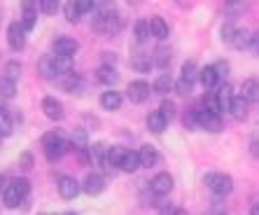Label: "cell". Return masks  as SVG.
<instances>
[{"mask_svg":"<svg viewBox=\"0 0 259 215\" xmlns=\"http://www.w3.org/2000/svg\"><path fill=\"white\" fill-rule=\"evenodd\" d=\"M30 183L26 178H14L10 180V185L3 187V203L7 208H17L19 203H24L28 199Z\"/></svg>","mask_w":259,"mask_h":215,"instance_id":"obj_1","label":"cell"},{"mask_svg":"<svg viewBox=\"0 0 259 215\" xmlns=\"http://www.w3.org/2000/svg\"><path fill=\"white\" fill-rule=\"evenodd\" d=\"M42 150H45V157H47L49 161H56V159H61V157L66 155V152H70L72 145L68 143L61 133L49 131V133L42 136Z\"/></svg>","mask_w":259,"mask_h":215,"instance_id":"obj_2","label":"cell"},{"mask_svg":"<svg viewBox=\"0 0 259 215\" xmlns=\"http://www.w3.org/2000/svg\"><path fill=\"white\" fill-rule=\"evenodd\" d=\"M203 183L212 194H217V197H227V194L234 192V180H231V175H227V173H205Z\"/></svg>","mask_w":259,"mask_h":215,"instance_id":"obj_3","label":"cell"},{"mask_svg":"<svg viewBox=\"0 0 259 215\" xmlns=\"http://www.w3.org/2000/svg\"><path fill=\"white\" fill-rule=\"evenodd\" d=\"M196 117H199V129H205L210 133H220L224 129L222 117L210 113V110H196Z\"/></svg>","mask_w":259,"mask_h":215,"instance_id":"obj_4","label":"cell"},{"mask_svg":"<svg viewBox=\"0 0 259 215\" xmlns=\"http://www.w3.org/2000/svg\"><path fill=\"white\" fill-rule=\"evenodd\" d=\"M126 96L131 103H145L147 98H150V84L145 82V80H133V82H128L126 87Z\"/></svg>","mask_w":259,"mask_h":215,"instance_id":"obj_5","label":"cell"},{"mask_svg":"<svg viewBox=\"0 0 259 215\" xmlns=\"http://www.w3.org/2000/svg\"><path fill=\"white\" fill-rule=\"evenodd\" d=\"M56 187H59L61 199H66V201L75 199L79 192H82V185H79V183L72 178V175H59V183H56Z\"/></svg>","mask_w":259,"mask_h":215,"instance_id":"obj_6","label":"cell"},{"mask_svg":"<svg viewBox=\"0 0 259 215\" xmlns=\"http://www.w3.org/2000/svg\"><path fill=\"white\" fill-rule=\"evenodd\" d=\"M77 49H79V42L75 40V38H70V35H61V38H56L54 40L56 56H68V59H72V56L77 54Z\"/></svg>","mask_w":259,"mask_h":215,"instance_id":"obj_7","label":"cell"},{"mask_svg":"<svg viewBox=\"0 0 259 215\" xmlns=\"http://www.w3.org/2000/svg\"><path fill=\"white\" fill-rule=\"evenodd\" d=\"M170 190H173V178L168 173H157L150 180V192L154 197H166Z\"/></svg>","mask_w":259,"mask_h":215,"instance_id":"obj_8","label":"cell"},{"mask_svg":"<svg viewBox=\"0 0 259 215\" xmlns=\"http://www.w3.org/2000/svg\"><path fill=\"white\" fill-rule=\"evenodd\" d=\"M7 45H10L14 52H19V49L26 47V30L21 28L19 21L10 24V28H7Z\"/></svg>","mask_w":259,"mask_h":215,"instance_id":"obj_9","label":"cell"},{"mask_svg":"<svg viewBox=\"0 0 259 215\" xmlns=\"http://www.w3.org/2000/svg\"><path fill=\"white\" fill-rule=\"evenodd\" d=\"M42 113L47 115L49 120L54 122H61L63 117H66V110H63V103L56 101L54 96H47V98H42Z\"/></svg>","mask_w":259,"mask_h":215,"instance_id":"obj_10","label":"cell"},{"mask_svg":"<svg viewBox=\"0 0 259 215\" xmlns=\"http://www.w3.org/2000/svg\"><path fill=\"white\" fill-rule=\"evenodd\" d=\"M105 190V178L101 173H87L84 183H82V192H87L89 197H98Z\"/></svg>","mask_w":259,"mask_h":215,"instance_id":"obj_11","label":"cell"},{"mask_svg":"<svg viewBox=\"0 0 259 215\" xmlns=\"http://www.w3.org/2000/svg\"><path fill=\"white\" fill-rule=\"evenodd\" d=\"M215 101H217V108H220V113H229L231 108V101H234V89H231V84H220V89L215 91Z\"/></svg>","mask_w":259,"mask_h":215,"instance_id":"obj_12","label":"cell"},{"mask_svg":"<svg viewBox=\"0 0 259 215\" xmlns=\"http://www.w3.org/2000/svg\"><path fill=\"white\" fill-rule=\"evenodd\" d=\"M243 101L250 105V103H259V80L250 78L241 84V94H238Z\"/></svg>","mask_w":259,"mask_h":215,"instance_id":"obj_13","label":"cell"},{"mask_svg":"<svg viewBox=\"0 0 259 215\" xmlns=\"http://www.w3.org/2000/svg\"><path fill=\"white\" fill-rule=\"evenodd\" d=\"M21 7H24V14H21V21H19V24L28 33V30H33L37 24V5L35 3H24Z\"/></svg>","mask_w":259,"mask_h":215,"instance_id":"obj_14","label":"cell"},{"mask_svg":"<svg viewBox=\"0 0 259 215\" xmlns=\"http://www.w3.org/2000/svg\"><path fill=\"white\" fill-rule=\"evenodd\" d=\"M138 159H140V168H150V166H154L159 161V152H157V148H152V145H143V148L138 150Z\"/></svg>","mask_w":259,"mask_h":215,"instance_id":"obj_15","label":"cell"},{"mask_svg":"<svg viewBox=\"0 0 259 215\" xmlns=\"http://www.w3.org/2000/svg\"><path fill=\"white\" fill-rule=\"evenodd\" d=\"M173 89H175V82H173V78H170L168 73H161V75L154 80V84H152V91L159 94V96H166L168 91H173Z\"/></svg>","mask_w":259,"mask_h":215,"instance_id":"obj_16","label":"cell"},{"mask_svg":"<svg viewBox=\"0 0 259 215\" xmlns=\"http://www.w3.org/2000/svg\"><path fill=\"white\" fill-rule=\"evenodd\" d=\"M150 33L154 38H157V40H166V38H168V24H166V19L163 17H152L150 19Z\"/></svg>","mask_w":259,"mask_h":215,"instance_id":"obj_17","label":"cell"},{"mask_svg":"<svg viewBox=\"0 0 259 215\" xmlns=\"http://www.w3.org/2000/svg\"><path fill=\"white\" fill-rule=\"evenodd\" d=\"M138 168H140L138 152H136V150H126V155H124V159H121V164H119V171H124V173H136Z\"/></svg>","mask_w":259,"mask_h":215,"instance_id":"obj_18","label":"cell"},{"mask_svg":"<svg viewBox=\"0 0 259 215\" xmlns=\"http://www.w3.org/2000/svg\"><path fill=\"white\" fill-rule=\"evenodd\" d=\"M52 66H54V75H63V78H68L72 73V59H68V56H52Z\"/></svg>","mask_w":259,"mask_h":215,"instance_id":"obj_19","label":"cell"},{"mask_svg":"<svg viewBox=\"0 0 259 215\" xmlns=\"http://www.w3.org/2000/svg\"><path fill=\"white\" fill-rule=\"evenodd\" d=\"M101 105L105 108V110H119V108H121V94H119V91H115V89L103 91Z\"/></svg>","mask_w":259,"mask_h":215,"instance_id":"obj_20","label":"cell"},{"mask_svg":"<svg viewBox=\"0 0 259 215\" xmlns=\"http://www.w3.org/2000/svg\"><path fill=\"white\" fill-rule=\"evenodd\" d=\"M96 80L103 82V84H108V87H112V84L119 80V73H117L112 66H101L96 70Z\"/></svg>","mask_w":259,"mask_h":215,"instance_id":"obj_21","label":"cell"},{"mask_svg":"<svg viewBox=\"0 0 259 215\" xmlns=\"http://www.w3.org/2000/svg\"><path fill=\"white\" fill-rule=\"evenodd\" d=\"M199 82L203 84L205 89H212V87H217L220 84V80H217V73L212 66H205L199 70Z\"/></svg>","mask_w":259,"mask_h":215,"instance_id":"obj_22","label":"cell"},{"mask_svg":"<svg viewBox=\"0 0 259 215\" xmlns=\"http://www.w3.org/2000/svg\"><path fill=\"white\" fill-rule=\"evenodd\" d=\"M231 117H234L236 122H243L247 117V103L243 101L241 96H234V101H231V108H229Z\"/></svg>","mask_w":259,"mask_h":215,"instance_id":"obj_23","label":"cell"},{"mask_svg":"<svg viewBox=\"0 0 259 215\" xmlns=\"http://www.w3.org/2000/svg\"><path fill=\"white\" fill-rule=\"evenodd\" d=\"M166 126H168V122L163 120V115L159 113V110H154V113L147 115V129H150L152 133H161Z\"/></svg>","mask_w":259,"mask_h":215,"instance_id":"obj_24","label":"cell"},{"mask_svg":"<svg viewBox=\"0 0 259 215\" xmlns=\"http://www.w3.org/2000/svg\"><path fill=\"white\" fill-rule=\"evenodd\" d=\"M199 70L201 68H196V63H194V61H185V63H182V78L180 80H185V82H189V84H194L196 82V80H199Z\"/></svg>","mask_w":259,"mask_h":215,"instance_id":"obj_25","label":"cell"},{"mask_svg":"<svg viewBox=\"0 0 259 215\" xmlns=\"http://www.w3.org/2000/svg\"><path fill=\"white\" fill-rule=\"evenodd\" d=\"M250 40H252V33L247 28H238L234 40H231V45H234L236 49H245V47H250Z\"/></svg>","mask_w":259,"mask_h":215,"instance_id":"obj_26","label":"cell"},{"mask_svg":"<svg viewBox=\"0 0 259 215\" xmlns=\"http://www.w3.org/2000/svg\"><path fill=\"white\" fill-rule=\"evenodd\" d=\"M14 129L12 124V117H10V110L0 105V136H10Z\"/></svg>","mask_w":259,"mask_h":215,"instance_id":"obj_27","label":"cell"},{"mask_svg":"<svg viewBox=\"0 0 259 215\" xmlns=\"http://www.w3.org/2000/svg\"><path fill=\"white\" fill-rule=\"evenodd\" d=\"M37 73H40V78H45V80L56 78L54 66H52V56H42V59L37 61Z\"/></svg>","mask_w":259,"mask_h":215,"instance_id":"obj_28","label":"cell"},{"mask_svg":"<svg viewBox=\"0 0 259 215\" xmlns=\"http://www.w3.org/2000/svg\"><path fill=\"white\" fill-rule=\"evenodd\" d=\"M170 63V52L166 47H159L157 52H154V56H152V66H157V68H166Z\"/></svg>","mask_w":259,"mask_h":215,"instance_id":"obj_29","label":"cell"},{"mask_svg":"<svg viewBox=\"0 0 259 215\" xmlns=\"http://www.w3.org/2000/svg\"><path fill=\"white\" fill-rule=\"evenodd\" d=\"M124 155H126V150L119 148V145H112V148H108V155H105V159H108L115 168H119V164H121V159H124Z\"/></svg>","mask_w":259,"mask_h":215,"instance_id":"obj_30","label":"cell"},{"mask_svg":"<svg viewBox=\"0 0 259 215\" xmlns=\"http://www.w3.org/2000/svg\"><path fill=\"white\" fill-rule=\"evenodd\" d=\"M70 145H72V150H89V138H87L84 129H75Z\"/></svg>","mask_w":259,"mask_h":215,"instance_id":"obj_31","label":"cell"},{"mask_svg":"<svg viewBox=\"0 0 259 215\" xmlns=\"http://www.w3.org/2000/svg\"><path fill=\"white\" fill-rule=\"evenodd\" d=\"M14 94H17V82L0 75V96L3 98H14Z\"/></svg>","mask_w":259,"mask_h":215,"instance_id":"obj_32","label":"cell"},{"mask_svg":"<svg viewBox=\"0 0 259 215\" xmlns=\"http://www.w3.org/2000/svg\"><path fill=\"white\" fill-rule=\"evenodd\" d=\"M133 30H136V40H138V42H145L147 38L152 35V33H150V21H145V19L136 21V28H133Z\"/></svg>","mask_w":259,"mask_h":215,"instance_id":"obj_33","label":"cell"},{"mask_svg":"<svg viewBox=\"0 0 259 215\" xmlns=\"http://www.w3.org/2000/svg\"><path fill=\"white\" fill-rule=\"evenodd\" d=\"M131 66L136 68L138 73H147L152 68V59H150V56H145V54H138V56H133Z\"/></svg>","mask_w":259,"mask_h":215,"instance_id":"obj_34","label":"cell"},{"mask_svg":"<svg viewBox=\"0 0 259 215\" xmlns=\"http://www.w3.org/2000/svg\"><path fill=\"white\" fill-rule=\"evenodd\" d=\"M175 110H178V105H175V101H168V98H163L161 105H159V113L163 115V120L170 122L175 117Z\"/></svg>","mask_w":259,"mask_h":215,"instance_id":"obj_35","label":"cell"},{"mask_svg":"<svg viewBox=\"0 0 259 215\" xmlns=\"http://www.w3.org/2000/svg\"><path fill=\"white\" fill-rule=\"evenodd\" d=\"M79 87H82V78H79V75H75V73H70V75L63 80V89L70 91V94H75Z\"/></svg>","mask_w":259,"mask_h":215,"instance_id":"obj_36","label":"cell"},{"mask_svg":"<svg viewBox=\"0 0 259 215\" xmlns=\"http://www.w3.org/2000/svg\"><path fill=\"white\" fill-rule=\"evenodd\" d=\"M21 75V66H19V61H10L5 66V75L3 78H7V80H12V82H17V78Z\"/></svg>","mask_w":259,"mask_h":215,"instance_id":"obj_37","label":"cell"},{"mask_svg":"<svg viewBox=\"0 0 259 215\" xmlns=\"http://www.w3.org/2000/svg\"><path fill=\"white\" fill-rule=\"evenodd\" d=\"M182 124H185V129H189V131H196V129H199V117H196V110H189V113H185V117H182Z\"/></svg>","mask_w":259,"mask_h":215,"instance_id":"obj_38","label":"cell"},{"mask_svg":"<svg viewBox=\"0 0 259 215\" xmlns=\"http://www.w3.org/2000/svg\"><path fill=\"white\" fill-rule=\"evenodd\" d=\"M63 12H66V19L70 24H77L79 17H82V14L77 12V5H75V3H66V5H63Z\"/></svg>","mask_w":259,"mask_h":215,"instance_id":"obj_39","label":"cell"},{"mask_svg":"<svg viewBox=\"0 0 259 215\" xmlns=\"http://www.w3.org/2000/svg\"><path fill=\"white\" fill-rule=\"evenodd\" d=\"M212 68H215L217 80H220V84H222L224 78L229 75V63H227V61H217V63H212Z\"/></svg>","mask_w":259,"mask_h":215,"instance_id":"obj_40","label":"cell"},{"mask_svg":"<svg viewBox=\"0 0 259 215\" xmlns=\"http://www.w3.org/2000/svg\"><path fill=\"white\" fill-rule=\"evenodd\" d=\"M236 30H238V28H236L231 21H227V24L222 26V40L227 42V45H231V40H234V35H236Z\"/></svg>","mask_w":259,"mask_h":215,"instance_id":"obj_41","label":"cell"},{"mask_svg":"<svg viewBox=\"0 0 259 215\" xmlns=\"http://www.w3.org/2000/svg\"><path fill=\"white\" fill-rule=\"evenodd\" d=\"M192 89H194V84L185 82V80H178V82H175V91H178L180 96H189L192 94Z\"/></svg>","mask_w":259,"mask_h":215,"instance_id":"obj_42","label":"cell"},{"mask_svg":"<svg viewBox=\"0 0 259 215\" xmlns=\"http://www.w3.org/2000/svg\"><path fill=\"white\" fill-rule=\"evenodd\" d=\"M37 7H40L45 14H56V10H59V3H52V0H42V3H37Z\"/></svg>","mask_w":259,"mask_h":215,"instance_id":"obj_43","label":"cell"},{"mask_svg":"<svg viewBox=\"0 0 259 215\" xmlns=\"http://www.w3.org/2000/svg\"><path fill=\"white\" fill-rule=\"evenodd\" d=\"M75 5H77L79 14H87V12H94V10H96V5H94V3H87V0H79V3H75Z\"/></svg>","mask_w":259,"mask_h":215,"instance_id":"obj_44","label":"cell"},{"mask_svg":"<svg viewBox=\"0 0 259 215\" xmlns=\"http://www.w3.org/2000/svg\"><path fill=\"white\" fill-rule=\"evenodd\" d=\"M250 152H252V157H259V133H254L250 140Z\"/></svg>","mask_w":259,"mask_h":215,"instance_id":"obj_45","label":"cell"},{"mask_svg":"<svg viewBox=\"0 0 259 215\" xmlns=\"http://www.w3.org/2000/svg\"><path fill=\"white\" fill-rule=\"evenodd\" d=\"M250 49H252V54H257V56H259V30H257V33H252V40H250Z\"/></svg>","mask_w":259,"mask_h":215,"instance_id":"obj_46","label":"cell"},{"mask_svg":"<svg viewBox=\"0 0 259 215\" xmlns=\"http://www.w3.org/2000/svg\"><path fill=\"white\" fill-rule=\"evenodd\" d=\"M21 164H24V168H30V164H33L30 155H24V157H21Z\"/></svg>","mask_w":259,"mask_h":215,"instance_id":"obj_47","label":"cell"},{"mask_svg":"<svg viewBox=\"0 0 259 215\" xmlns=\"http://www.w3.org/2000/svg\"><path fill=\"white\" fill-rule=\"evenodd\" d=\"M175 213V206H163L161 208V215H173Z\"/></svg>","mask_w":259,"mask_h":215,"instance_id":"obj_48","label":"cell"},{"mask_svg":"<svg viewBox=\"0 0 259 215\" xmlns=\"http://www.w3.org/2000/svg\"><path fill=\"white\" fill-rule=\"evenodd\" d=\"M250 215H259V203H257V206H252V210H250Z\"/></svg>","mask_w":259,"mask_h":215,"instance_id":"obj_49","label":"cell"},{"mask_svg":"<svg viewBox=\"0 0 259 215\" xmlns=\"http://www.w3.org/2000/svg\"><path fill=\"white\" fill-rule=\"evenodd\" d=\"M173 215H187V210H182V208H175Z\"/></svg>","mask_w":259,"mask_h":215,"instance_id":"obj_50","label":"cell"},{"mask_svg":"<svg viewBox=\"0 0 259 215\" xmlns=\"http://www.w3.org/2000/svg\"><path fill=\"white\" fill-rule=\"evenodd\" d=\"M3 187H5V178H3V173H0V192H3Z\"/></svg>","mask_w":259,"mask_h":215,"instance_id":"obj_51","label":"cell"},{"mask_svg":"<svg viewBox=\"0 0 259 215\" xmlns=\"http://www.w3.org/2000/svg\"><path fill=\"white\" fill-rule=\"evenodd\" d=\"M66 215H77V213H66Z\"/></svg>","mask_w":259,"mask_h":215,"instance_id":"obj_52","label":"cell"}]
</instances>
